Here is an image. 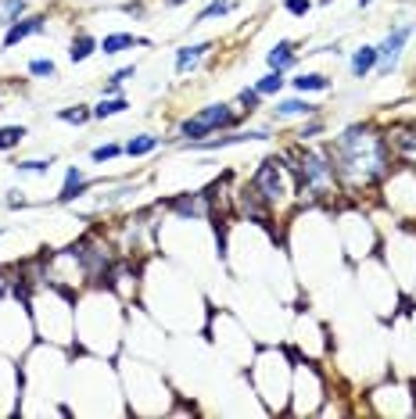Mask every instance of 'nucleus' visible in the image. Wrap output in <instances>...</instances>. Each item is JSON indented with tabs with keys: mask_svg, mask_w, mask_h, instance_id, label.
<instances>
[{
	"mask_svg": "<svg viewBox=\"0 0 416 419\" xmlns=\"http://www.w3.org/2000/svg\"><path fill=\"white\" fill-rule=\"evenodd\" d=\"M265 65H270V72H291L294 65H298V40H280L270 54H265Z\"/></svg>",
	"mask_w": 416,
	"mask_h": 419,
	"instance_id": "9",
	"label": "nucleus"
},
{
	"mask_svg": "<svg viewBox=\"0 0 416 419\" xmlns=\"http://www.w3.org/2000/svg\"><path fill=\"white\" fill-rule=\"evenodd\" d=\"M29 76L33 79H50V76H57V65L50 62V57H33V62H29Z\"/></svg>",
	"mask_w": 416,
	"mask_h": 419,
	"instance_id": "24",
	"label": "nucleus"
},
{
	"mask_svg": "<svg viewBox=\"0 0 416 419\" xmlns=\"http://www.w3.org/2000/svg\"><path fill=\"white\" fill-rule=\"evenodd\" d=\"M251 190L273 208V204L287 201L294 190H298V179L287 176V169H284L277 158H265V162H258V169H255V176H251Z\"/></svg>",
	"mask_w": 416,
	"mask_h": 419,
	"instance_id": "3",
	"label": "nucleus"
},
{
	"mask_svg": "<svg viewBox=\"0 0 416 419\" xmlns=\"http://www.w3.org/2000/svg\"><path fill=\"white\" fill-rule=\"evenodd\" d=\"M97 54V40L90 36V33H79L76 40H72V47H69V62L72 65H83L86 57H94Z\"/></svg>",
	"mask_w": 416,
	"mask_h": 419,
	"instance_id": "14",
	"label": "nucleus"
},
{
	"mask_svg": "<svg viewBox=\"0 0 416 419\" xmlns=\"http://www.w3.org/2000/svg\"><path fill=\"white\" fill-rule=\"evenodd\" d=\"M162 147V136H151V133H140V136H133L126 147H123V155H130V158H144V155H151V151H158Z\"/></svg>",
	"mask_w": 416,
	"mask_h": 419,
	"instance_id": "15",
	"label": "nucleus"
},
{
	"mask_svg": "<svg viewBox=\"0 0 416 419\" xmlns=\"http://www.w3.org/2000/svg\"><path fill=\"white\" fill-rule=\"evenodd\" d=\"M270 129H237L230 136H219V140H201V143H190L187 151H223V147H237V143H255V140H265Z\"/></svg>",
	"mask_w": 416,
	"mask_h": 419,
	"instance_id": "6",
	"label": "nucleus"
},
{
	"mask_svg": "<svg viewBox=\"0 0 416 419\" xmlns=\"http://www.w3.org/2000/svg\"><path fill=\"white\" fill-rule=\"evenodd\" d=\"M316 111H319V108L309 104V101H302V97H284V101H277V108H273L277 118H309V115H316Z\"/></svg>",
	"mask_w": 416,
	"mask_h": 419,
	"instance_id": "13",
	"label": "nucleus"
},
{
	"mask_svg": "<svg viewBox=\"0 0 416 419\" xmlns=\"http://www.w3.org/2000/svg\"><path fill=\"white\" fill-rule=\"evenodd\" d=\"M212 47H216L212 40L180 47V50H176V57H172V72H176V76H187L194 65H201V62H204V57H208V50H212Z\"/></svg>",
	"mask_w": 416,
	"mask_h": 419,
	"instance_id": "8",
	"label": "nucleus"
},
{
	"mask_svg": "<svg viewBox=\"0 0 416 419\" xmlns=\"http://www.w3.org/2000/svg\"><path fill=\"white\" fill-rule=\"evenodd\" d=\"M323 129H326V122H323V118L309 115V122H305V126L298 129V140H302V143H309V140H316V136H319Z\"/></svg>",
	"mask_w": 416,
	"mask_h": 419,
	"instance_id": "25",
	"label": "nucleus"
},
{
	"mask_svg": "<svg viewBox=\"0 0 416 419\" xmlns=\"http://www.w3.org/2000/svg\"><path fill=\"white\" fill-rule=\"evenodd\" d=\"M8 208H29V197H22V190H8Z\"/></svg>",
	"mask_w": 416,
	"mask_h": 419,
	"instance_id": "28",
	"label": "nucleus"
},
{
	"mask_svg": "<svg viewBox=\"0 0 416 419\" xmlns=\"http://www.w3.org/2000/svg\"><path fill=\"white\" fill-rule=\"evenodd\" d=\"M237 122H241V115H237L233 104H226V101L204 104V108H197L190 118H183V122L176 126V143H180V147L201 143V140H208L212 133H230Z\"/></svg>",
	"mask_w": 416,
	"mask_h": 419,
	"instance_id": "2",
	"label": "nucleus"
},
{
	"mask_svg": "<svg viewBox=\"0 0 416 419\" xmlns=\"http://www.w3.org/2000/svg\"><path fill=\"white\" fill-rule=\"evenodd\" d=\"M331 165H334V176H338L341 187L366 190L391 165L388 136H380L370 122H352L331 143Z\"/></svg>",
	"mask_w": 416,
	"mask_h": 419,
	"instance_id": "1",
	"label": "nucleus"
},
{
	"mask_svg": "<svg viewBox=\"0 0 416 419\" xmlns=\"http://www.w3.org/2000/svg\"><path fill=\"white\" fill-rule=\"evenodd\" d=\"M230 11H233V0H212L208 8L197 11L194 25H201V22H208V18H230Z\"/></svg>",
	"mask_w": 416,
	"mask_h": 419,
	"instance_id": "22",
	"label": "nucleus"
},
{
	"mask_svg": "<svg viewBox=\"0 0 416 419\" xmlns=\"http://www.w3.org/2000/svg\"><path fill=\"white\" fill-rule=\"evenodd\" d=\"M377 62H380V54H377V43H363V47H355L352 57H348V72L355 79H366L370 72H377Z\"/></svg>",
	"mask_w": 416,
	"mask_h": 419,
	"instance_id": "10",
	"label": "nucleus"
},
{
	"mask_svg": "<svg viewBox=\"0 0 416 419\" xmlns=\"http://www.w3.org/2000/svg\"><path fill=\"white\" fill-rule=\"evenodd\" d=\"M284 11L294 15V18H305L312 11V0H284Z\"/></svg>",
	"mask_w": 416,
	"mask_h": 419,
	"instance_id": "26",
	"label": "nucleus"
},
{
	"mask_svg": "<svg viewBox=\"0 0 416 419\" xmlns=\"http://www.w3.org/2000/svg\"><path fill=\"white\" fill-rule=\"evenodd\" d=\"M130 47H147V40H144V36H133V33H108V36L97 43V50L108 54V57L123 54V50H130Z\"/></svg>",
	"mask_w": 416,
	"mask_h": 419,
	"instance_id": "12",
	"label": "nucleus"
},
{
	"mask_svg": "<svg viewBox=\"0 0 416 419\" xmlns=\"http://www.w3.org/2000/svg\"><path fill=\"white\" fill-rule=\"evenodd\" d=\"M251 86H255V94H258V97H277L280 90L287 86V76H284V72H265V76L255 79Z\"/></svg>",
	"mask_w": 416,
	"mask_h": 419,
	"instance_id": "17",
	"label": "nucleus"
},
{
	"mask_svg": "<svg viewBox=\"0 0 416 419\" xmlns=\"http://www.w3.org/2000/svg\"><path fill=\"white\" fill-rule=\"evenodd\" d=\"M409 36H412V22H402V25H395L391 33L377 43V54H380L377 76H391V72L398 69L402 54H405V47H409Z\"/></svg>",
	"mask_w": 416,
	"mask_h": 419,
	"instance_id": "4",
	"label": "nucleus"
},
{
	"mask_svg": "<svg viewBox=\"0 0 416 419\" xmlns=\"http://www.w3.org/2000/svg\"><path fill=\"white\" fill-rule=\"evenodd\" d=\"M40 33H47V18H43V15H22L18 22H11V25H8L4 40H0V50H15L22 40L40 36Z\"/></svg>",
	"mask_w": 416,
	"mask_h": 419,
	"instance_id": "5",
	"label": "nucleus"
},
{
	"mask_svg": "<svg viewBox=\"0 0 416 419\" xmlns=\"http://www.w3.org/2000/svg\"><path fill=\"white\" fill-rule=\"evenodd\" d=\"M316 4H319V8H326V4H334V0H316Z\"/></svg>",
	"mask_w": 416,
	"mask_h": 419,
	"instance_id": "30",
	"label": "nucleus"
},
{
	"mask_svg": "<svg viewBox=\"0 0 416 419\" xmlns=\"http://www.w3.org/2000/svg\"><path fill=\"white\" fill-rule=\"evenodd\" d=\"M237 104H244V111H255V108L262 104V97L255 94V86H248V90H241V94H237Z\"/></svg>",
	"mask_w": 416,
	"mask_h": 419,
	"instance_id": "27",
	"label": "nucleus"
},
{
	"mask_svg": "<svg viewBox=\"0 0 416 419\" xmlns=\"http://www.w3.org/2000/svg\"><path fill=\"white\" fill-rule=\"evenodd\" d=\"M412 412H416V409H412Z\"/></svg>",
	"mask_w": 416,
	"mask_h": 419,
	"instance_id": "32",
	"label": "nucleus"
},
{
	"mask_svg": "<svg viewBox=\"0 0 416 419\" xmlns=\"http://www.w3.org/2000/svg\"><path fill=\"white\" fill-rule=\"evenodd\" d=\"M169 8H183V4H190V0H165Z\"/></svg>",
	"mask_w": 416,
	"mask_h": 419,
	"instance_id": "29",
	"label": "nucleus"
},
{
	"mask_svg": "<svg viewBox=\"0 0 416 419\" xmlns=\"http://www.w3.org/2000/svg\"><path fill=\"white\" fill-rule=\"evenodd\" d=\"M123 111H130V101H126L123 94H115V97H104V101L94 108V122H108V118L123 115Z\"/></svg>",
	"mask_w": 416,
	"mask_h": 419,
	"instance_id": "16",
	"label": "nucleus"
},
{
	"mask_svg": "<svg viewBox=\"0 0 416 419\" xmlns=\"http://www.w3.org/2000/svg\"><path fill=\"white\" fill-rule=\"evenodd\" d=\"M373 4V0H359V8H370Z\"/></svg>",
	"mask_w": 416,
	"mask_h": 419,
	"instance_id": "31",
	"label": "nucleus"
},
{
	"mask_svg": "<svg viewBox=\"0 0 416 419\" xmlns=\"http://www.w3.org/2000/svg\"><path fill=\"white\" fill-rule=\"evenodd\" d=\"M86 190H94V179H86V172L79 169V165H69L65 169V183H62V190H57V204H72V201H79Z\"/></svg>",
	"mask_w": 416,
	"mask_h": 419,
	"instance_id": "7",
	"label": "nucleus"
},
{
	"mask_svg": "<svg viewBox=\"0 0 416 419\" xmlns=\"http://www.w3.org/2000/svg\"><path fill=\"white\" fill-rule=\"evenodd\" d=\"M22 15H29V0H0V25H11L18 22Z\"/></svg>",
	"mask_w": 416,
	"mask_h": 419,
	"instance_id": "19",
	"label": "nucleus"
},
{
	"mask_svg": "<svg viewBox=\"0 0 416 419\" xmlns=\"http://www.w3.org/2000/svg\"><path fill=\"white\" fill-rule=\"evenodd\" d=\"M57 122H69V126H86V122H94V108H86V104L57 108Z\"/></svg>",
	"mask_w": 416,
	"mask_h": 419,
	"instance_id": "18",
	"label": "nucleus"
},
{
	"mask_svg": "<svg viewBox=\"0 0 416 419\" xmlns=\"http://www.w3.org/2000/svg\"><path fill=\"white\" fill-rule=\"evenodd\" d=\"M50 165H54V158H22V162H15V172L18 176H47Z\"/></svg>",
	"mask_w": 416,
	"mask_h": 419,
	"instance_id": "20",
	"label": "nucleus"
},
{
	"mask_svg": "<svg viewBox=\"0 0 416 419\" xmlns=\"http://www.w3.org/2000/svg\"><path fill=\"white\" fill-rule=\"evenodd\" d=\"M25 136H29L25 126H0V155H4V151H15V147H18Z\"/></svg>",
	"mask_w": 416,
	"mask_h": 419,
	"instance_id": "21",
	"label": "nucleus"
},
{
	"mask_svg": "<svg viewBox=\"0 0 416 419\" xmlns=\"http://www.w3.org/2000/svg\"><path fill=\"white\" fill-rule=\"evenodd\" d=\"M287 86L294 90V94H326L334 83L331 76H323V72H298V76H291Z\"/></svg>",
	"mask_w": 416,
	"mask_h": 419,
	"instance_id": "11",
	"label": "nucleus"
},
{
	"mask_svg": "<svg viewBox=\"0 0 416 419\" xmlns=\"http://www.w3.org/2000/svg\"><path fill=\"white\" fill-rule=\"evenodd\" d=\"M115 158H123V143H101V147H94L90 151V162L94 165H108V162H115Z\"/></svg>",
	"mask_w": 416,
	"mask_h": 419,
	"instance_id": "23",
	"label": "nucleus"
}]
</instances>
